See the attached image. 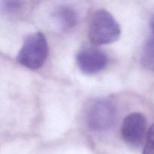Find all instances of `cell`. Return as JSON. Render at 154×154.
Listing matches in <instances>:
<instances>
[{
    "label": "cell",
    "instance_id": "2",
    "mask_svg": "<svg viewBox=\"0 0 154 154\" xmlns=\"http://www.w3.org/2000/svg\"><path fill=\"white\" fill-rule=\"evenodd\" d=\"M48 55V45L45 35L38 32L25 39L17 57V61L23 66L36 70L44 66Z\"/></svg>",
    "mask_w": 154,
    "mask_h": 154
},
{
    "label": "cell",
    "instance_id": "5",
    "mask_svg": "<svg viewBox=\"0 0 154 154\" xmlns=\"http://www.w3.org/2000/svg\"><path fill=\"white\" fill-rule=\"evenodd\" d=\"M76 61L81 72L87 75H94L106 66L108 58L100 50L85 47L78 51Z\"/></svg>",
    "mask_w": 154,
    "mask_h": 154
},
{
    "label": "cell",
    "instance_id": "9",
    "mask_svg": "<svg viewBox=\"0 0 154 154\" xmlns=\"http://www.w3.org/2000/svg\"><path fill=\"white\" fill-rule=\"evenodd\" d=\"M21 2L17 1H7L4 2V6L3 8L8 12V13H12L16 11L19 10L20 8L21 7Z\"/></svg>",
    "mask_w": 154,
    "mask_h": 154
},
{
    "label": "cell",
    "instance_id": "8",
    "mask_svg": "<svg viewBox=\"0 0 154 154\" xmlns=\"http://www.w3.org/2000/svg\"><path fill=\"white\" fill-rule=\"evenodd\" d=\"M143 154H154V124L147 130Z\"/></svg>",
    "mask_w": 154,
    "mask_h": 154
},
{
    "label": "cell",
    "instance_id": "3",
    "mask_svg": "<svg viewBox=\"0 0 154 154\" xmlns=\"http://www.w3.org/2000/svg\"><path fill=\"white\" fill-rule=\"evenodd\" d=\"M117 117V109L108 100L100 99L93 102L87 113L88 127L95 132H104L112 127Z\"/></svg>",
    "mask_w": 154,
    "mask_h": 154
},
{
    "label": "cell",
    "instance_id": "1",
    "mask_svg": "<svg viewBox=\"0 0 154 154\" xmlns=\"http://www.w3.org/2000/svg\"><path fill=\"white\" fill-rule=\"evenodd\" d=\"M121 34L120 25L112 14L105 9L94 13L90 21L89 38L96 45L113 43L118 40Z\"/></svg>",
    "mask_w": 154,
    "mask_h": 154
},
{
    "label": "cell",
    "instance_id": "6",
    "mask_svg": "<svg viewBox=\"0 0 154 154\" xmlns=\"http://www.w3.org/2000/svg\"><path fill=\"white\" fill-rule=\"evenodd\" d=\"M54 18L57 25L63 29L73 28L78 23L76 11L68 5H61L57 8L54 12Z\"/></svg>",
    "mask_w": 154,
    "mask_h": 154
},
{
    "label": "cell",
    "instance_id": "10",
    "mask_svg": "<svg viewBox=\"0 0 154 154\" xmlns=\"http://www.w3.org/2000/svg\"><path fill=\"white\" fill-rule=\"evenodd\" d=\"M151 27H152V29H153V32H154V17L152 18V20H151Z\"/></svg>",
    "mask_w": 154,
    "mask_h": 154
},
{
    "label": "cell",
    "instance_id": "7",
    "mask_svg": "<svg viewBox=\"0 0 154 154\" xmlns=\"http://www.w3.org/2000/svg\"><path fill=\"white\" fill-rule=\"evenodd\" d=\"M143 62L146 66L154 69V40L149 42L146 45L143 54Z\"/></svg>",
    "mask_w": 154,
    "mask_h": 154
},
{
    "label": "cell",
    "instance_id": "4",
    "mask_svg": "<svg viewBox=\"0 0 154 154\" xmlns=\"http://www.w3.org/2000/svg\"><path fill=\"white\" fill-rule=\"evenodd\" d=\"M147 120L141 113H132L126 117L121 126V135L126 143L138 146L145 137Z\"/></svg>",
    "mask_w": 154,
    "mask_h": 154
}]
</instances>
